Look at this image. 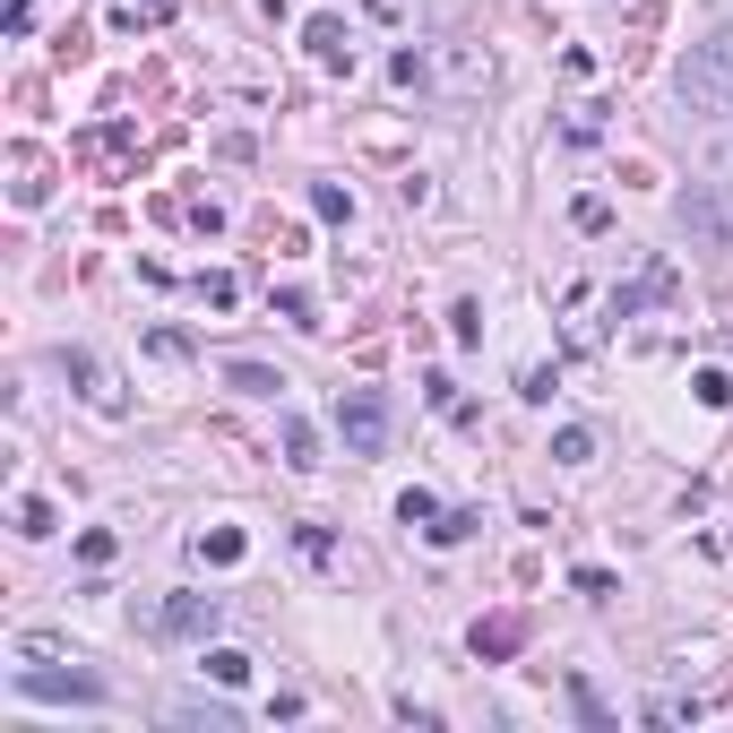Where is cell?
Instances as JSON below:
<instances>
[{
	"instance_id": "9c48e42d",
	"label": "cell",
	"mask_w": 733,
	"mask_h": 733,
	"mask_svg": "<svg viewBox=\"0 0 733 733\" xmlns=\"http://www.w3.org/2000/svg\"><path fill=\"white\" fill-rule=\"evenodd\" d=\"M285 458H294V467H320V432H311L302 414H285Z\"/></svg>"
},
{
	"instance_id": "7c38bea8",
	"label": "cell",
	"mask_w": 733,
	"mask_h": 733,
	"mask_svg": "<svg viewBox=\"0 0 733 733\" xmlns=\"http://www.w3.org/2000/svg\"><path fill=\"white\" fill-rule=\"evenodd\" d=\"M311 207H320L329 225H354V190H336V182H320V190H311Z\"/></svg>"
},
{
	"instance_id": "ac0fdd59",
	"label": "cell",
	"mask_w": 733,
	"mask_h": 733,
	"mask_svg": "<svg viewBox=\"0 0 733 733\" xmlns=\"http://www.w3.org/2000/svg\"><path fill=\"white\" fill-rule=\"evenodd\" d=\"M398 518H405V527H432L440 509H432V492H405V500H398Z\"/></svg>"
},
{
	"instance_id": "ffe728a7",
	"label": "cell",
	"mask_w": 733,
	"mask_h": 733,
	"mask_svg": "<svg viewBox=\"0 0 733 733\" xmlns=\"http://www.w3.org/2000/svg\"><path fill=\"white\" fill-rule=\"evenodd\" d=\"M691 389H700V405H725V398H733V380H725V371H700Z\"/></svg>"
},
{
	"instance_id": "4fadbf2b",
	"label": "cell",
	"mask_w": 733,
	"mask_h": 733,
	"mask_svg": "<svg viewBox=\"0 0 733 733\" xmlns=\"http://www.w3.org/2000/svg\"><path fill=\"white\" fill-rule=\"evenodd\" d=\"M553 458H561V467H587V458H596V432H578V423H569V432L553 440Z\"/></svg>"
},
{
	"instance_id": "2e32d148",
	"label": "cell",
	"mask_w": 733,
	"mask_h": 733,
	"mask_svg": "<svg viewBox=\"0 0 733 733\" xmlns=\"http://www.w3.org/2000/svg\"><path fill=\"white\" fill-rule=\"evenodd\" d=\"M18 535H52V500H18Z\"/></svg>"
},
{
	"instance_id": "30bf717a",
	"label": "cell",
	"mask_w": 733,
	"mask_h": 733,
	"mask_svg": "<svg viewBox=\"0 0 733 733\" xmlns=\"http://www.w3.org/2000/svg\"><path fill=\"white\" fill-rule=\"evenodd\" d=\"M225 380H234L242 398H276V389H285V380H276V371H267V363H234V371H225Z\"/></svg>"
},
{
	"instance_id": "6da1fadb",
	"label": "cell",
	"mask_w": 733,
	"mask_h": 733,
	"mask_svg": "<svg viewBox=\"0 0 733 733\" xmlns=\"http://www.w3.org/2000/svg\"><path fill=\"white\" fill-rule=\"evenodd\" d=\"M682 104H691V113H716V121L733 113V27L707 35V43H691V61H682Z\"/></svg>"
},
{
	"instance_id": "9a60e30c",
	"label": "cell",
	"mask_w": 733,
	"mask_h": 733,
	"mask_svg": "<svg viewBox=\"0 0 733 733\" xmlns=\"http://www.w3.org/2000/svg\"><path fill=\"white\" fill-rule=\"evenodd\" d=\"M423 389H432V405H440V414H458V423H467V398H458V380H440V371H432Z\"/></svg>"
},
{
	"instance_id": "3957f363",
	"label": "cell",
	"mask_w": 733,
	"mask_h": 733,
	"mask_svg": "<svg viewBox=\"0 0 733 733\" xmlns=\"http://www.w3.org/2000/svg\"><path fill=\"white\" fill-rule=\"evenodd\" d=\"M216 622H225V604H216V596H165L156 613H147V631H156V638H199V647L216 638Z\"/></svg>"
},
{
	"instance_id": "8992f818",
	"label": "cell",
	"mask_w": 733,
	"mask_h": 733,
	"mask_svg": "<svg viewBox=\"0 0 733 733\" xmlns=\"http://www.w3.org/2000/svg\"><path fill=\"white\" fill-rule=\"evenodd\" d=\"M302 43H311V61H320V69H354V43H345V18H311V27H302Z\"/></svg>"
},
{
	"instance_id": "e0dca14e",
	"label": "cell",
	"mask_w": 733,
	"mask_h": 733,
	"mask_svg": "<svg viewBox=\"0 0 733 733\" xmlns=\"http://www.w3.org/2000/svg\"><path fill=\"white\" fill-rule=\"evenodd\" d=\"M449 336H458V345H475V336H483V311H475V302H458V311H449Z\"/></svg>"
},
{
	"instance_id": "5bb4252c",
	"label": "cell",
	"mask_w": 733,
	"mask_h": 733,
	"mask_svg": "<svg viewBox=\"0 0 733 733\" xmlns=\"http://www.w3.org/2000/svg\"><path fill=\"white\" fill-rule=\"evenodd\" d=\"M423 535H432V544H467V535H475V518H467V509H440V518H432Z\"/></svg>"
},
{
	"instance_id": "277c9868",
	"label": "cell",
	"mask_w": 733,
	"mask_h": 733,
	"mask_svg": "<svg viewBox=\"0 0 733 733\" xmlns=\"http://www.w3.org/2000/svg\"><path fill=\"white\" fill-rule=\"evenodd\" d=\"M61 363H69V380H78V398L96 405V414H121V380L104 371V354H87V345H69Z\"/></svg>"
},
{
	"instance_id": "7a4b0ae2",
	"label": "cell",
	"mask_w": 733,
	"mask_h": 733,
	"mask_svg": "<svg viewBox=\"0 0 733 733\" xmlns=\"http://www.w3.org/2000/svg\"><path fill=\"white\" fill-rule=\"evenodd\" d=\"M336 440H345L354 458H380V449H389V398H371V389L336 398Z\"/></svg>"
},
{
	"instance_id": "5b68a950",
	"label": "cell",
	"mask_w": 733,
	"mask_h": 733,
	"mask_svg": "<svg viewBox=\"0 0 733 733\" xmlns=\"http://www.w3.org/2000/svg\"><path fill=\"white\" fill-rule=\"evenodd\" d=\"M18 691L27 700H104L96 673H18Z\"/></svg>"
},
{
	"instance_id": "d6986e66",
	"label": "cell",
	"mask_w": 733,
	"mask_h": 733,
	"mask_svg": "<svg viewBox=\"0 0 733 733\" xmlns=\"http://www.w3.org/2000/svg\"><path fill=\"white\" fill-rule=\"evenodd\" d=\"M78 561L104 569V561H113V535H104V527H96V535H78Z\"/></svg>"
},
{
	"instance_id": "ba28073f",
	"label": "cell",
	"mask_w": 733,
	"mask_h": 733,
	"mask_svg": "<svg viewBox=\"0 0 733 733\" xmlns=\"http://www.w3.org/2000/svg\"><path fill=\"white\" fill-rule=\"evenodd\" d=\"M207 682L242 691V682H251V656H242V647H207Z\"/></svg>"
},
{
	"instance_id": "8fae6325",
	"label": "cell",
	"mask_w": 733,
	"mask_h": 733,
	"mask_svg": "<svg viewBox=\"0 0 733 733\" xmlns=\"http://www.w3.org/2000/svg\"><path fill=\"white\" fill-rule=\"evenodd\" d=\"M199 561L234 569V561H242V527H216V535H199Z\"/></svg>"
},
{
	"instance_id": "52a82bcc",
	"label": "cell",
	"mask_w": 733,
	"mask_h": 733,
	"mask_svg": "<svg viewBox=\"0 0 733 733\" xmlns=\"http://www.w3.org/2000/svg\"><path fill=\"white\" fill-rule=\"evenodd\" d=\"M518 638H527V622H518V613H492V622H475V656H518Z\"/></svg>"
}]
</instances>
